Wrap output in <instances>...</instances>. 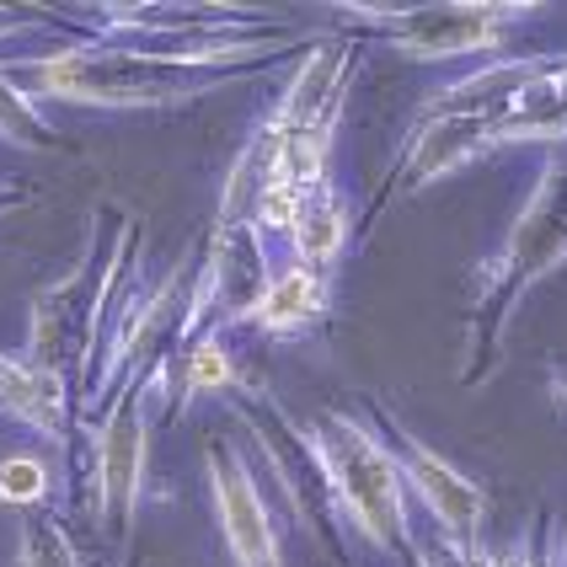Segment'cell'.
<instances>
[{
  "instance_id": "cell-12",
  "label": "cell",
  "mask_w": 567,
  "mask_h": 567,
  "mask_svg": "<svg viewBox=\"0 0 567 567\" xmlns=\"http://www.w3.org/2000/svg\"><path fill=\"white\" fill-rule=\"evenodd\" d=\"M493 145H567V54H540L530 81L493 118Z\"/></svg>"
},
{
  "instance_id": "cell-8",
  "label": "cell",
  "mask_w": 567,
  "mask_h": 567,
  "mask_svg": "<svg viewBox=\"0 0 567 567\" xmlns=\"http://www.w3.org/2000/svg\"><path fill=\"white\" fill-rule=\"evenodd\" d=\"M370 423L380 429V440H385V450H391V461H396L402 482L417 493V504L429 508V519H434V525H440L461 551L482 557V551H487V546H482V525H487V487L472 482V476L461 472L450 455H440L423 434H412L408 423L385 408V402H370Z\"/></svg>"
},
{
  "instance_id": "cell-14",
  "label": "cell",
  "mask_w": 567,
  "mask_h": 567,
  "mask_svg": "<svg viewBox=\"0 0 567 567\" xmlns=\"http://www.w3.org/2000/svg\"><path fill=\"white\" fill-rule=\"evenodd\" d=\"M289 262H306V268H321V274H332L343 252L353 247V204H348V193L327 177L321 188L300 204V215L289 225Z\"/></svg>"
},
{
  "instance_id": "cell-13",
  "label": "cell",
  "mask_w": 567,
  "mask_h": 567,
  "mask_svg": "<svg viewBox=\"0 0 567 567\" xmlns=\"http://www.w3.org/2000/svg\"><path fill=\"white\" fill-rule=\"evenodd\" d=\"M0 412L28 423L38 440L64 444L70 440V380L38 370L28 353H6L0 348Z\"/></svg>"
},
{
  "instance_id": "cell-17",
  "label": "cell",
  "mask_w": 567,
  "mask_h": 567,
  "mask_svg": "<svg viewBox=\"0 0 567 567\" xmlns=\"http://www.w3.org/2000/svg\"><path fill=\"white\" fill-rule=\"evenodd\" d=\"M17 567H86L54 508H32L17 536Z\"/></svg>"
},
{
  "instance_id": "cell-15",
  "label": "cell",
  "mask_w": 567,
  "mask_h": 567,
  "mask_svg": "<svg viewBox=\"0 0 567 567\" xmlns=\"http://www.w3.org/2000/svg\"><path fill=\"white\" fill-rule=\"evenodd\" d=\"M220 391H247V375H241V364L230 359V343H225V332H198L183 343L177 353V402H172V417H183V412L198 402V396H220Z\"/></svg>"
},
{
  "instance_id": "cell-16",
  "label": "cell",
  "mask_w": 567,
  "mask_h": 567,
  "mask_svg": "<svg viewBox=\"0 0 567 567\" xmlns=\"http://www.w3.org/2000/svg\"><path fill=\"white\" fill-rule=\"evenodd\" d=\"M0 140L11 151H28V156H54L64 151L60 128L43 118L38 96L22 92V81L11 75V64H0Z\"/></svg>"
},
{
  "instance_id": "cell-23",
  "label": "cell",
  "mask_w": 567,
  "mask_h": 567,
  "mask_svg": "<svg viewBox=\"0 0 567 567\" xmlns=\"http://www.w3.org/2000/svg\"><path fill=\"white\" fill-rule=\"evenodd\" d=\"M0 188H11V183H0Z\"/></svg>"
},
{
  "instance_id": "cell-11",
  "label": "cell",
  "mask_w": 567,
  "mask_h": 567,
  "mask_svg": "<svg viewBox=\"0 0 567 567\" xmlns=\"http://www.w3.org/2000/svg\"><path fill=\"white\" fill-rule=\"evenodd\" d=\"M327 316H332V274L306 268V262H279V268L262 279V289H257L252 300L236 306L215 332L257 327V332H268V338H306Z\"/></svg>"
},
{
  "instance_id": "cell-18",
  "label": "cell",
  "mask_w": 567,
  "mask_h": 567,
  "mask_svg": "<svg viewBox=\"0 0 567 567\" xmlns=\"http://www.w3.org/2000/svg\"><path fill=\"white\" fill-rule=\"evenodd\" d=\"M49 487H54V476H49V461L43 455H6L0 461V504L6 508H43L49 504Z\"/></svg>"
},
{
  "instance_id": "cell-7",
  "label": "cell",
  "mask_w": 567,
  "mask_h": 567,
  "mask_svg": "<svg viewBox=\"0 0 567 567\" xmlns=\"http://www.w3.org/2000/svg\"><path fill=\"white\" fill-rule=\"evenodd\" d=\"M70 28H86L92 43H145V49H209L225 38H252V32H284V11H247V6H64L49 11Z\"/></svg>"
},
{
  "instance_id": "cell-2",
  "label": "cell",
  "mask_w": 567,
  "mask_h": 567,
  "mask_svg": "<svg viewBox=\"0 0 567 567\" xmlns=\"http://www.w3.org/2000/svg\"><path fill=\"white\" fill-rule=\"evenodd\" d=\"M567 262V145L540 151V172L519 215L508 220L498 252L476 268L472 311H466V343H461V385H487L504 364V343L519 306L530 300L540 279H551Z\"/></svg>"
},
{
  "instance_id": "cell-21",
  "label": "cell",
  "mask_w": 567,
  "mask_h": 567,
  "mask_svg": "<svg viewBox=\"0 0 567 567\" xmlns=\"http://www.w3.org/2000/svg\"><path fill=\"white\" fill-rule=\"evenodd\" d=\"M28 17H32V11H11V6H0V38L22 32V28H28Z\"/></svg>"
},
{
  "instance_id": "cell-9",
  "label": "cell",
  "mask_w": 567,
  "mask_h": 567,
  "mask_svg": "<svg viewBox=\"0 0 567 567\" xmlns=\"http://www.w3.org/2000/svg\"><path fill=\"white\" fill-rule=\"evenodd\" d=\"M204 476H209V504L225 536V551L236 567H284V540L274 530V508L247 455L225 434H209L204 444Z\"/></svg>"
},
{
  "instance_id": "cell-19",
  "label": "cell",
  "mask_w": 567,
  "mask_h": 567,
  "mask_svg": "<svg viewBox=\"0 0 567 567\" xmlns=\"http://www.w3.org/2000/svg\"><path fill=\"white\" fill-rule=\"evenodd\" d=\"M408 551H412V563H417V567H476L472 551H461V546L444 536L434 519H429V525H412Z\"/></svg>"
},
{
  "instance_id": "cell-1",
  "label": "cell",
  "mask_w": 567,
  "mask_h": 567,
  "mask_svg": "<svg viewBox=\"0 0 567 567\" xmlns=\"http://www.w3.org/2000/svg\"><path fill=\"white\" fill-rule=\"evenodd\" d=\"M316 32H252L225 38L209 49H145V43H70L38 60H17L11 75L38 102H75V107H183L193 96H209L274 70L284 54L311 49Z\"/></svg>"
},
{
  "instance_id": "cell-3",
  "label": "cell",
  "mask_w": 567,
  "mask_h": 567,
  "mask_svg": "<svg viewBox=\"0 0 567 567\" xmlns=\"http://www.w3.org/2000/svg\"><path fill=\"white\" fill-rule=\"evenodd\" d=\"M134 257H140V220L124 215V209H92L81 257L28 300V343H22V353L38 370L86 391L113 289L134 268Z\"/></svg>"
},
{
  "instance_id": "cell-22",
  "label": "cell",
  "mask_w": 567,
  "mask_h": 567,
  "mask_svg": "<svg viewBox=\"0 0 567 567\" xmlns=\"http://www.w3.org/2000/svg\"><path fill=\"white\" fill-rule=\"evenodd\" d=\"M22 198H28V188H22V183H11V188H0V220H6V215H11V209H17Z\"/></svg>"
},
{
  "instance_id": "cell-4",
  "label": "cell",
  "mask_w": 567,
  "mask_h": 567,
  "mask_svg": "<svg viewBox=\"0 0 567 567\" xmlns=\"http://www.w3.org/2000/svg\"><path fill=\"white\" fill-rule=\"evenodd\" d=\"M311 444L321 472H327V487H332L338 519L370 540L375 557L402 567V551L412 536V504L380 429L353 412H321L311 423Z\"/></svg>"
},
{
  "instance_id": "cell-10",
  "label": "cell",
  "mask_w": 567,
  "mask_h": 567,
  "mask_svg": "<svg viewBox=\"0 0 567 567\" xmlns=\"http://www.w3.org/2000/svg\"><path fill=\"white\" fill-rule=\"evenodd\" d=\"M487 151H498V145H493V118L450 113V107H429V102H423L417 118H412V128H408V140H402V151L391 161V183L380 193V204H385V198H412V193L434 188L440 177L472 166V161L487 156Z\"/></svg>"
},
{
  "instance_id": "cell-5",
  "label": "cell",
  "mask_w": 567,
  "mask_h": 567,
  "mask_svg": "<svg viewBox=\"0 0 567 567\" xmlns=\"http://www.w3.org/2000/svg\"><path fill=\"white\" fill-rule=\"evenodd\" d=\"M172 391H177V364H161V370L124 380L96 417V514H102L113 551L134 546L140 498L151 482V412Z\"/></svg>"
},
{
  "instance_id": "cell-6",
  "label": "cell",
  "mask_w": 567,
  "mask_h": 567,
  "mask_svg": "<svg viewBox=\"0 0 567 567\" xmlns=\"http://www.w3.org/2000/svg\"><path fill=\"white\" fill-rule=\"evenodd\" d=\"M546 6L530 0H444V6H332V22L385 38L408 60H466L504 49L519 22L540 17Z\"/></svg>"
},
{
  "instance_id": "cell-20",
  "label": "cell",
  "mask_w": 567,
  "mask_h": 567,
  "mask_svg": "<svg viewBox=\"0 0 567 567\" xmlns=\"http://www.w3.org/2000/svg\"><path fill=\"white\" fill-rule=\"evenodd\" d=\"M536 530H540V519H525V525L514 530V540H508V546H498V551H482V557H476V567H551V546H540Z\"/></svg>"
}]
</instances>
